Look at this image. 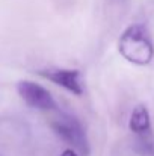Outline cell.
Masks as SVG:
<instances>
[{"label": "cell", "instance_id": "6da1fadb", "mask_svg": "<svg viewBox=\"0 0 154 156\" xmlns=\"http://www.w3.org/2000/svg\"><path fill=\"white\" fill-rule=\"evenodd\" d=\"M119 52L132 64H150L154 56V47L147 27L142 24L128 26L119 38Z\"/></svg>", "mask_w": 154, "mask_h": 156}, {"label": "cell", "instance_id": "7a4b0ae2", "mask_svg": "<svg viewBox=\"0 0 154 156\" xmlns=\"http://www.w3.org/2000/svg\"><path fill=\"white\" fill-rule=\"evenodd\" d=\"M50 123L51 129L65 143H68L74 149V152H79L83 156H86L89 153V141H88L86 132H85L82 123L74 115L57 111L56 117L51 118Z\"/></svg>", "mask_w": 154, "mask_h": 156}, {"label": "cell", "instance_id": "3957f363", "mask_svg": "<svg viewBox=\"0 0 154 156\" xmlns=\"http://www.w3.org/2000/svg\"><path fill=\"white\" fill-rule=\"evenodd\" d=\"M17 90H18V94L21 96V99L29 106H32L35 109L47 111V112L57 109L53 96L44 87H41V85H38L35 82L21 80V82H18Z\"/></svg>", "mask_w": 154, "mask_h": 156}, {"label": "cell", "instance_id": "277c9868", "mask_svg": "<svg viewBox=\"0 0 154 156\" xmlns=\"http://www.w3.org/2000/svg\"><path fill=\"white\" fill-rule=\"evenodd\" d=\"M44 77H47L53 83L65 88L73 94H82L83 85L80 82V73L77 70H53V71H43Z\"/></svg>", "mask_w": 154, "mask_h": 156}, {"label": "cell", "instance_id": "5b68a950", "mask_svg": "<svg viewBox=\"0 0 154 156\" xmlns=\"http://www.w3.org/2000/svg\"><path fill=\"white\" fill-rule=\"evenodd\" d=\"M130 130L133 133H136L138 136L139 135H145L150 130V126H151V121H150V114H148V109L144 106V105H139L133 109L132 115H130Z\"/></svg>", "mask_w": 154, "mask_h": 156}, {"label": "cell", "instance_id": "8992f818", "mask_svg": "<svg viewBox=\"0 0 154 156\" xmlns=\"http://www.w3.org/2000/svg\"><path fill=\"white\" fill-rule=\"evenodd\" d=\"M60 156H77V153H76L73 149H68V150H65V152H63Z\"/></svg>", "mask_w": 154, "mask_h": 156}]
</instances>
